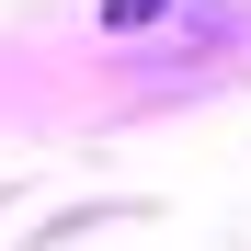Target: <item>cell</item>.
Wrapping results in <instances>:
<instances>
[{"label": "cell", "mask_w": 251, "mask_h": 251, "mask_svg": "<svg viewBox=\"0 0 251 251\" xmlns=\"http://www.w3.org/2000/svg\"><path fill=\"white\" fill-rule=\"evenodd\" d=\"M103 23H114V34H137V23H160V0H103Z\"/></svg>", "instance_id": "cell-1"}]
</instances>
